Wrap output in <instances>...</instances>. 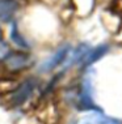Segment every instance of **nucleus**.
<instances>
[{
    "label": "nucleus",
    "mask_w": 122,
    "mask_h": 124,
    "mask_svg": "<svg viewBox=\"0 0 122 124\" xmlns=\"http://www.w3.org/2000/svg\"><path fill=\"white\" fill-rule=\"evenodd\" d=\"M77 124H122V120L104 115L103 112H93L83 116Z\"/></svg>",
    "instance_id": "nucleus-4"
},
{
    "label": "nucleus",
    "mask_w": 122,
    "mask_h": 124,
    "mask_svg": "<svg viewBox=\"0 0 122 124\" xmlns=\"http://www.w3.org/2000/svg\"><path fill=\"white\" fill-rule=\"evenodd\" d=\"M37 88V82H34V80H26L25 82H22L21 85H19L17 88L13 90L11 99L9 102L12 103V106H20L22 105L24 102H26L30 95L33 94V92Z\"/></svg>",
    "instance_id": "nucleus-3"
},
{
    "label": "nucleus",
    "mask_w": 122,
    "mask_h": 124,
    "mask_svg": "<svg viewBox=\"0 0 122 124\" xmlns=\"http://www.w3.org/2000/svg\"><path fill=\"white\" fill-rule=\"evenodd\" d=\"M9 54H11V50H9L8 43L4 42L3 39H0V63L4 62Z\"/></svg>",
    "instance_id": "nucleus-8"
},
{
    "label": "nucleus",
    "mask_w": 122,
    "mask_h": 124,
    "mask_svg": "<svg viewBox=\"0 0 122 124\" xmlns=\"http://www.w3.org/2000/svg\"><path fill=\"white\" fill-rule=\"evenodd\" d=\"M4 64L8 71L20 72L22 69L29 68L33 64V58L30 54L25 51H16V52H11L7 56V59L4 60Z\"/></svg>",
    "instance_id": "nucleus-1"
},
{
    "label": "nucleus",
    "mask_w": 122,
    "mask_h": 124,
    "mask_svg": "<svg viewBox=\"0 0 122 124\" xmlns=\"http://www.w3.org/2000/svg\"><path fill=\"white\" fill-rule=\"evenodd\" d=\"M70 54H71V46L70 45H64L62 47H59L50 58H47L39 65V72H50L53 69H55L56 67H59L60 64L66 63V60L68 58Z\"/></svg>",
    "instance_id": "nucleus-2"
},
{
    "label": "nucleus",
    "mask_w": 122,
    "mask_h": 124,
    "mask_svg": "<svg viewBox=\"0 0 122 124\" xmlns=\"http://www.w3.org/2000/svg\"><path fill=\"white\" fill-rule=\"evenodd\" d=\"M11 39L15 45H17L19 47H22V48H29V43L25 41V38L20 34L19 31V28H17V24L13 22L12 25V30H11Z\"/></svg>",
    "instance_id": "nucleus-7"
},
{
    "label": "nucleus",
    "mask_w": 122,
    "mask_h": 124,
    "mask_svg": "<svg viewBox=\"0 0 122 124\" xmlns=\"http://www.w3.org/2000/svg\"><path fill=\"white\" fill-rule=\"evenodd\" d=\"M1 37H3V33H1V29H0V39H1Z\"/></svg>",
    "instance_id": "nucleus-9"
},
{
    "label": "nucleus",
    "mask_w": 122,
    "mask_h": 124,
    "mask_svg": "<svg viewBox=\"0 0 122 124\" xmlns=\"http://www.w3.org/2000/svg\"><path fill=\"white\" fill-rule=\"evenodd\" d=\"M19 7L17 0H0V21L11 22L19 11Z\"/></svg>",
    "instance_id": "nucleus-5"
},
{
    "label": "nucleus",
    "mask_w": 122,
    "mask_h": 124,
    "mask_svg": "<svg viewBox=\"0 0 122 124\" xmlns=\"http://www.w3.org/2000/svg\"><path fill=\"white\" fill-rule=\"evenodd\" d=\"M108 45H101L99 47L93 48V50H89V52L87 54V56L84 58L83 60V65L84 67H89L91 64H93L94 62H97L101 56H104L105 54L108 52Z\"/></svg>",
    "instance_id": "nucleus-6"
}]
</instances>
